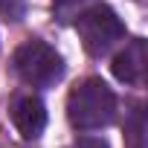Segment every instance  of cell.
<instances>
[{
	"instance_id": "277c9868",
	"label": "cell",
	"mask_w": 148,
	"mask_h": 148,
	"mask_svg": "<svg viewBox=\"0 0 148 148\" xmlns=\"http://www.w3.org/2000/svg\"><path fill=\"white\" fill-rule=\"evenodd\" d=\"M12 122L23 139H38L47 128V108L35 93H18L12 99Z\"/></svg>"
},
{
	"instance_id": "6da1fadb",
	"label": "cell",
	"mask_w": 148,
	"mask_h": 148,
	"mask_svg": "<svg viewBox=\"0 0 148 148\" xmlns=\"http://www.w3.org/2000/svg\"><path fill=\"white\" fill-rule=\"evenodd\" d=\"M116 116V96L102 79H84L67 96V119L76 131H102Z\"/></svg>"
},
{
	"instance_id": "ba28073f",
	"label": "cell",
	"mask_w": 148,
	"mask_h": 148,
	"mask_svg": "<svg viewBox=\"0 0 148 148\" xmlns=\"http://www.w3.org/2000/svg\"><path fill=\"white\" fill-rule=\"evenodd\" d=\"M26 0H0V18L3 21H23Z\"/></svg>"
},
{
	"instance_id": "8992f818",
	"label": "cell",
	"mask_w": 148,
	"mask_h": 148,
	"mask_svg": "<svg viewBox=\"0 0 148 148\" xmlns=\"http://www.w3.org/2000/svg\"><path fill=\"white\" fill-rule=\"evenodd\" d=\"M125 145L128 148H145V110L136 105L131 116L125 119Z\"/></svg>"
},
{
	"instance_id": "5b68a950",
	"label": "cell",
	"mask_w": 148,
	"mask_h": 148,
	"mask_svg": "<svg viewBox=\"0 0 148 148\" xmlns=\"http://www.w3.org/2000/svg\"><path fill=\"white\" fill-rule=\"evenodd\" d=\"M110 70H113V76H116L119 82L139 87V84L145 82V73H148V44H145L142 38L128 41L125 49L113 58Z\"/></svg>"
},
{
	"instance_id": "3957f363",
	"label": "cell",
	"mask_w": 148,
	"mask_h": 148,
	"mask_svg": "<svg viewBox=\"0 0 148 148\" xmlns=\"http://www.w3.org/2000/svg\"><path fill=\"white\" fill-rule=\"evenodd\" d=\"M76 32H79L84 49L99 58V55L110 52L125 38V23L110 6L93 3V6H87L76 15Z\"/></svg>"
},
{
	"instance_id": "52a82bcc",
	"label": "cell",
	"mask_w": 148,
	"mask_h": 148,
	"mask_svg": "<svg viewBox=\"0 0 148 148\" xmlns=\"http://www.w3.org/2000/svg\"><path fill=\"white\" fill-rule=\"evenodd\" d=\"M87 3H93V0H52V12H55V18L58 21H73Z\"/></svg>"
},
{
	"instance_id": "9c48e42d",
	"label": "cell",
	"mask_w": 148,
	"mask_h": 148,
	"mask_svg": "<svg viewBox=\"0 0 148 148\" xmlns=\"http://www.w3.org/2000/svg\"><path fill=\"white\" fill-rule=\"evenodd\" d=\"M67 148H108V142L99 139V136H79L76 142H70Z\"/></svg>"
},
{
	"instance_id": "7a4b0ae2",
	"label": "cell",
	"mask_w": 148,
	"mask_h": 148,
	"mask_svg": "<svg viewBox=\"0 0 148 148\" xmlns=\"http://www.w3.org/2000/svg\"><path fill=\"white\" fill-rule=\"evenodd\" d=\"M12 67L21 76V82L32 84V87H52L61 76H64V58L61 52L41 41V38H29L23 41L15 55H12Z\"/></svg>"
}]
</instances>
